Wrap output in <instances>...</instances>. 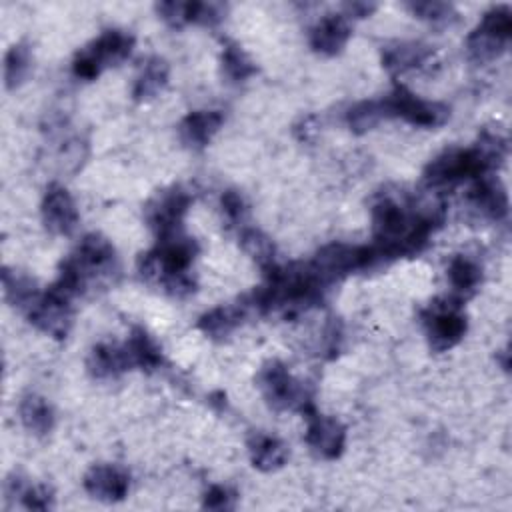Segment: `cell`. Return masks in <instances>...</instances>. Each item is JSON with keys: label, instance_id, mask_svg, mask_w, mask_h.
Wrapping results in <instances>:
<instances>
[{"label": "cell", "instance_id": "35", "mask_svg": "<svg viewBox=\"0 0 512 512\" xmlns=\"http://www.w3.org/2000/svg\"><path fill=\"white\" fill-rule=\"evenodd\" d=\"M154 10H156V14H158L170 28H184V26H188V20H186V2H182V0H164V2H156Z\"/></svg>", "mask_w": 512, "mask_h": 512}, {"label": "cell", "instance_id": "28", "mask_svg": "<svg viewBox=\"0 0 512 512\" xmlns=\"http://www.w3.org/2000/svg\"><path fill=\"white\" fill-rule=\"evenodd\" d=\"M482 278H484L482 266L472 256L456 254L448 264V280L460 300L462 296L464 298L472 296L482 284Z\"/></svg>", "mask_w": 512, "mask_h": 512}, {"label": "cell", "instance_id": "16", "mask_svg": "<svg viewBox=\"0 0 512 512\" xmlns=\"http://www.w3.org/2000/svg\"><path fill=\"white\" fill-rule=\"evenodd\" d=\"M466 202L470 210L484 220L500 222L508 216V194L498 176L486 174L476 178L468 190Z\"/></svg>", "mask_w": 512, "mask_h": 512}, {"label": "cell", "instance_id": "23", "mask_svg": "<svg viewBox=\"0 0 512 512\" xmlns=\"http://www.w3.org/2000/svg\"><path fill=\"white\" fill-rule=\"evenodd\" d=\"M130 362V370L138 368L144 372H154L164 364V354L156 338L142 326H134L122 344Z\"/></svg>", "mask_w": 512, "mask_h": 512}, {"label": "cell", "instance_id": "21", "mask_svg": "<svg viewBox=\"0 0 512 512\" xmlns=\"http://www.w3.org/2000/svg\"><path fill=\"white\" fill-rule=\"evenodd\" d=\"M248 310L250 308L244 302V298L238 304H222V306H216V308L204 312L198 318L196 326L210 340H226L246 320Z\"/></svg>", "mask_w": 512, "mask_h": 512}, {"label": "cell", "instance_id": "30", "mask_svg": "<svg viewBox=\"0 0 512 512\" xmlns=\"http://www.w3.org/2000/svg\"><path fill=\"white\" fill-rule=\"evenodd\" d=\"M32 72V50L26 42H16L4 54V86L16 90Z\"/></svg>", "mask_w": 512, "mask_h": 512}, {"label": "cell", "instance_id": "10", "mask_svg": "<svg viewBox=\"0 0 512 512\" xmlns=\"http://www.w3.org/2000/svg\"><path fill=\"white\" fill-rule=\"evenodd\" d=\"M382 100L388 118H400L418 128H438L450 118L448 104L438 100H424L402 84H396L394 90Z\"/></svg>", "mask_w": 512, "mask_h": 512}, {"label": "cell", "instance_id": "33", "mask_svg": "<svg viewBox=\"0 0 512 512\" xmlns=\"http://www.w3.org/2000/svg\"><path fill=\"white\" fill-rule=\"evenodd\" d=\"M406 8L410 10L412 16L428 22L434 28H450L458 20L456 8L452 4H448V2H436V0L408 2Z\"/></svg>", "mask_w": 512, "mask_h": 512}, {"label": "cell", "instance_id": "5", "mask_svg": "<svg viewBox=\"0 0 512 512\" xmlns=\"http://www.w3.org/2000/svg\"><path fill=\"white\" fill-rule=\"evenodd\" d=\"M134 36L122 28H108L80 48L72 60V74L78 80H96L106 68L118 66L134 50Z\"/></svg>", "mask_w": 512, "mask_h": 512}, {"label": "cell", "instance_id": "1", "mask_svg": "<svg viewBox=\"0 0 512 512\" xmlns=\"http://www.w3.org/2000/svg\"><path fill=\"white\" fill-rule=\"evenodd\" d=\"M372 248L378 258L396 260L418 256L426 250L430 236L444 224L442 202L416 204L402 192L376 194L372 208Z\"/></svg>", "mask_w": 512, "mask_h": 512}, {"label": "cell", "instance_id": "15", "mask_svg": "<svg viewBox=\"0 0 512 512\" xmlns=\"http://www.w3.org/2000/svg\"><path fill=\"white\" fill-rule=\"evenodd\" d=\"M84 490L100 502H120L128 496L130 474L120 464H94L84 474Z\"/></svg>", "mask_w": 512, "mask_h": 512}, {"label": "cell", "instance_id": "4", "mask_svg": "<svg viewBox=\"0 0 512 512\" xmlns=\"http://www.w3.org/2000/svg\"><path fill=\"white\" fill-rule=\"evenodd\" d=\"M198 250V242L184 232L160 238L152 250L138 258L140 278L158 286L164 294L184 300L196 292V278L190 266Z\"/></svg>", "mask_w": 512, "mask_h": 512}, {"label": "cell", "instance_id": "34", "mask_svg": "<svg viewBox=\"0 0 512 512\" xmlns=\"http://www.w3.org/2000/svg\"><path fill=\"white\" fill-rule=\"evenodd\" d=\"M238 494L222 484H212L202 496V508L208 510H234Z\"/></svg>", "mask_w": 512, "mask_h": 512}, {"label": "cell", "instance_id": "25", "mask_svg": "<svg viewBox=\"0 0 512 512\" xmlns=\"http://www.w3.org/2000/svg\"><path fill=\"white\" fill-rule=\"evenodd\" d=\"M2 292H4V300L12 308H16L24 314L34 306V302L42 294L34 278H30L28 274H24L20 270L8 268V266L2 268Z\"/></svg>", "mask_w": 512, "mask_h": 512}, {"label": "cell", "instance_id": "3", "mask_svg": "<svg viewBox=\"0 0 512 512\" xmlns=\"http://www.w3.org/2000/svg\"><path fill=\"white\" fill-rule=\"evenodd\" d=\"M508 154V142L498 132L482 130L478 140L468 146H452L434 156L422 172V180L430 190L454 186L462 180H476L502 166Z\"/></svg>", "mask_w": 512, "mask_h": 512}, {"label": "cell", "instance_id": "19", "mask_svg": "<svg viewBox=\"0 0 512 512\" xmlns=\"http://www.w3.org/2000/svg\"><path fill=\"white\" fill-rule=\"evenodd\" d=\"M4 498L8 504H22L26 510H52L54 490L44 482H32L20 472H12L4 482Z\"/></svg>", "mask_w": 512, "mask_h": 512}, {"label": "cell", "instance_id": "27", "mask_svg": "<svg viewBox=\"0 0 512 512\" xmlns=\"http://www.w3.org/2000/svg\"><path fill=\"white\" fill-rule=\"evenodd\" d=\"M18 414H20V422L22 426L34 434V436H46L54 430V424H56V414H54V408L52 404L40 396V394H26L22 400H20V406H18Z\"/></svg>", "mask_w": 512, "mask_h": 512}, {"label": "cell", "instance_id": "20", "mask_svg": "<svg viewBox=\"0 0 512 512\" xmlns=\"http://www.w3.org/2000/svg\"><path fill=\"white\" fill-rule=\"evenodd\" d=\"M224 116L220 110H194L188 112L178 124L180 142L190 150H202L210 144L220 130Z\"/></svg>", "mask_w": 512, "mask_h": 512}, {"label": "cell", "instance_id": "8", "mask_svg": "<svg viewBox=\"0 0 512 512\" xmlns=\"http://www.w3.org/2000/svg\"><path fill=\"white\" fill-rule=\"evenodd\" d=\"M426 342L432 352H446L462 342L468 330V318L458 296L434 298L422 312Z\"/></svg>", "mask_w": 512, "mask_h": 512}, {"label": "cell", "instance_id": "11", "mask_svg": "<svg viewBox=\"0 0 512 512\" xmlns=\"http://www.w3.org/2000/svg\"><path fill=\"white\" fill-rule=\"evenodd\" d=\"M192 196L182 186L158 190L144 204V222L154 232L156 240L184 232L182 222L190 208Z\"/></svg>", "mask_w": 512, "mask_h": 512}, {"label": "cell", "instance_id": "18", "mask_svg": "<svg viewBox=\"0 0 512 512\" xmlns=\"http://www.w3.org/2000/svg\"><path fill=\"white\" fill-rule=\"evenodd\" d=\"M352 36L350 20L342 14H326L310 30V48L322 56H338Z\"/></svg>", "mask_w": 512, "mask_h": 512}, {"label": "cell", "instance_id": "12", "mask_svg": "<svg viewBox=\"0 0 512 512\" xmlns=\"http://www.w3.org/2000/svg\"><path fill=\"white\" fill-rule=\"evenodd\" d=\"M72 296L56 288L54 284L40 294L34 306L26 312L28 322L54 340H64L74 322V306Z\"/></svg>", "mask_w": 512, "mask_h": 512}, {"label": "cell", "instance_id": "31", "mask_svg": "<svg viewBox=\"0 0 512 512\" xmlns=\"http://www.w3.org/2000/svg\"><path fill=\"white\" fill-rule=\"evenodd\" d=\"M384 120H388V116L382 98L360 100L346 112V122L354 134H366Z\"/></svg>", "mask_w": 512, "mask_h": 512}, {"label": "cell", "instance_id": "7", "mask_svg": "<svg viewBox=\"0 0 512 512\" xmlns=\"http://www.w3.org/2000/svg\"><path fill=\"white\" fill-rule=\"evenodd\" d=\"M512 38V10L508 4L488 8L474 30L466 36L464 48L474 64H490L500 58Z\"/></svg>", "mask_w": 512, "mask_h": 512}, {"label": "cell", "instance_id": "13", "mask_svg": "<svg viewBox=\"0 0 512 512\" xmlns=\"http://www.w3.org/2000/svg\"><path fill=\"white\" fill-rule=\"evenodd\" d=\"M40 216L44 228L54 236H70L74 234L80 214L72 194L58 182H50L42 196Z\"/></svg>", "mask_w": 512, "mask_h": 512}, {"label": "cell", "instance_id": "14", "mask_svg": "<svg viewBox=\"0 0 512 512\" xmlns=\"http://www.w3.org/2000/svg\"><path fill=\"white\" fill-rule=\"evenodd\" d=\"M306 418L308 426L304 438L310 452L322 460L340 458L346 448V426L338 418L318 414L316 410L306 414Z\"/></svg>", "mask_w": 512, "mask_h": 512}, {"label": "cell", "instance_id": "22", "mask_svg": "<svg viewBox=\"0 0 512 512\" xmlns=\"http://www.w3.org/2000/svg\"><path fill=\"white\" fill-rule=\"evenodd\" d=\"M86 370L94 380H114L130 370L128 356L122 344L98 342L90 348L86 358Z\"/></svg>", "mask_w": 512, "mask_h": 512}, {"label": "cell", "instance_id": "24", "mask_svg": "<svg viewBox=\"0 0 512 512\" xmlns=\"http://www.w3.org/2000/svg\"><path fill=\"white\" fill-rule=\"evenodd\" d=\"M248 456L256 470L276 472L286 466L290 450L276 436H270L266 432H252L248 438Z\"/></svg>", "mask_w": 512, "mask_h": 512}, {"label": "cell", "instance_id": "32", "mask_svg": "<svg viewBox=\"0 0 512 512\" xmlns=\"http://www.w3.org/2000/svg\"><path fill=\"white\" fill-rule=\"evenodd\" d=\"M240 246L262 268V272L278 264L274 242L258 228H244L240 232Z\"/></svg>", "mask_w": 512, "mask_h": 512}, {"label": "cell", "instance_id": "29", "mask_svg": "<svg viewBox=\"0 0 512 512\" xmlns=\"http://www.w3.org/2000/svg\"><path fill=\"white\" fill-rule=\"evenodd\" d=\"M220 66H222V74L228 78V82H234V84L246 82L248 78H252L258 72L256 64L250 60V56L244 52V48L232 40H226L222 46Z\"/></svg>", "mask_w": 512, "mask_h": 512}, {"label": "cell", "instance_id": "6", "mask_svg": "<svg viewBox=\"0 0 512 512\" xmlns=\"http://www.w3.org/2000/svg\"><path fill=\"white\" fill-rule=\"evenodd\" d=\"M256 386L266 404L276 412L298 410L306 416L316 410L306 386L296 380L280 360H268L260 366L256 374Z\"/></svg>", "mask_w": 512, "mask_h": 512}, {"label": "cell", "instance_id": "36", "mask_svg": "<svg viewBox=\"0 0 512 512\" xmlns=\"http://www.w3.org/2000/svg\"><path fill=\"white\" fill-rule=\"evenodd\" d=\"M220 206H222V212L226 214V218L234 224L242 222L246 212H248V206H246V200L244 196L238 192V190H226L222 196H220Z\"/></svg>", "mask_w": 512, "mask_h": 512}, {"label": "cell", "instance_id": "37", "mask_svg": "<svg viewBox=\"0 0 512 512\" xmlns=\"http://www.w3.org/2000/svg\"><path fill=\"white\" fill-rule=\"evenodd\" d=\"M378 4L376 2H362V0H356V2H346L342 4V14L348 18V20H360V18H368L376 12Z\"/></svg>", "mask_w": 512, "mask_h": 512}, {"label": "cell", "instance_id": "2", "mask_svg": "<svg viewBox=\"0 0 512 512\" xmlns=\"http://www.w3.org/2000/svg\"><path fill=\"white\" fill-rule=\"evenodd\" d=\"M120 274V262L112 242L98 234H86L60 262L56 288L72 298L108 290Z\"/></svg>", "mask_w": 512, "mask_h": 512}, {"label": "cell", "instance_id": "17", "mask_svg": "<svg viewBox=\"0 0 512 512\" xmlns=\"http://www.w3.org/2000/svg\"><path fill=\"white\" fill-rule=\"evenodd\" d=\"M432 58V46L416 40H394L384 44L380 50V62L392 76L422 70L432 62Z\"/></svg>", "mask_w": 512, "mask_h": 512}, {"label": "cell", "instance_id": "9", "mask_svg": "<svg viewBox=\"0 0 512 512\" xmlns=\"http://www.w3.org/2000/svg\"><path fill=\"white\" fill-rule=\"evenodd\" d=\"M382 260L378 258L376 250L372 246H358V244H346V242H330L322 246L314 258L308 262L314 274L330 288L332 284L340 282L342 278L370 270L378 266Z\"/></svg>", "mask_w": 512, "mask_h": 512}, {"label": "cell", "instance_id": "26", "mask_svg": "<svg viewBox=\"0 0 512 512\" xmlns=\"http://www.w3.org/2000/svg\"><path fill=\"white\" fill-rule=\"evenodd\" d=\"M168 78H170L168 62L162 56H150L134 80L132 98L136 102L154 100L166 88Z\"/></svg>", "mask_w": 512, "mask_h": 512}]
</instances>
